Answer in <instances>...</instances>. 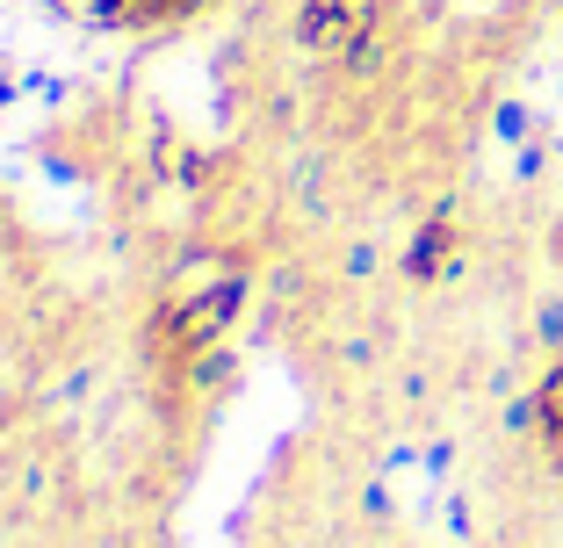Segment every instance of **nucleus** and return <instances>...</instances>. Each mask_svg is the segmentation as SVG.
<instances>
[{
	"label": "nucleus",
	"instance_id": "1",
	"mask_svg": "<svg viewBox=\"0 0 563 548\" xmlns=\"http://www.w3.org/2000/svg\"><path fill=\"white\" fill-rule=\"evenodd\" d=\"M232 303H239V282H217L210 297H188V303H174V311H166V339L196 354L202 339H217V333H224V317H232Z\"/></svg>",
	"mask_w": 563,
	"mask_h": 548
}]
</instances>
